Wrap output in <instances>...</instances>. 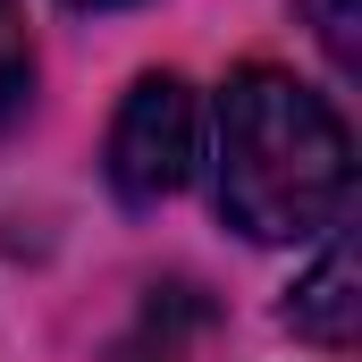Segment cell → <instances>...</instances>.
Listing matches in <instances>:
<instances>
[{
  "label": "cell",
  "instance_id": "cell-1",
  "mask_svg": "<svg viewBox=\"0 0 362 362\" xmlns=\"http://www.w3.org/2000/svg\"><path fill=\"white\" fill-rule=\"evenodd\" d=\"M354 202V135L312 85L245 68L219 93V211L253 245H303Z\"/></svg>",
  "mask_w": 362,
  "mask_h": 362
},
{
  "label": "cell",
  "instance_id": "cell-6",
  "mask_svg": "<svg viewBox=\"0 0 362 362\" xmlns=\"http://www.w3.org/2000/svg\"><path fill=\"white\" fill-rule=\"evenodd\" d=\"M68 8H135V0H68Z\"/></svg>",
  "mask_w": 362,
  "mask_h": 362
},
{
  "label": "cell",
  "instance_id": "cell-3",
  "mask_svg": "<svg viewBox=\"0 0 362 362\" xmlns=\"http://www.w3.org/2000/svg\"><path fill=\"white\" fill-rule=\"evenodd\" d=\"M286 329L303 346H320V354H354L362 346V262L346 236L286 286Z\"/></svg>",
  "mask_w": 362,
  "mask_h": 362
},
{
  "label": "cell",
  "instance_id": "cell-2",
  "mask_svg": "<svg viewBox=\"0 0 362 362\" xmlns=\"http://www.w3.org/2000/svg\"><path fill=\"white\" fill-rule=\"evenodd\" d=\"M202 160V110H194V85L185 76H135L118 118H110V144H101V177L127 211H152L169 202Z\"/></svg>",
  "mask_w": 362,
  "mask_h": 362
},
{
  "label": "cell",
  "instance_id": "cell-5",
  "mask_svg": "<svg viewBox=\"0 0 362 362\" xmlns=\"http://www.w3.org/2000/svg\"><path fill=\"white\" fill-rule=\"evenodd\" d=\"M312 17H320V42H329V59H337V68H346V76H354L362 68V0H312Z\"/></svg>",
  "mask_w": 362,
  "mask_h": 362
},
{
  "label": "cell",
  "instance_id": "cell-4",
  "mask_svg": "<svg viewBox=\"0 0 362 362\" xmlns=\"http://www.w3.org/2000/svg\"><path fill=\"white\" fill-rule=\"evenodd\" d=\"M34 93V34H25V0H0V118H17Z\"/></svg>",
  "mask_w": 362,
  "mask_h": 362
}]
</instances>
